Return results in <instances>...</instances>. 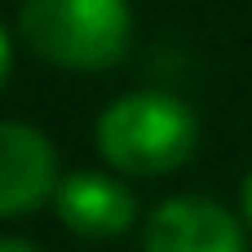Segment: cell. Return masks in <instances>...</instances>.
<instances>
[{"label":"cell","instance_id":"3","mask_svg":"<svg viewBox=\"0 0 252 252\" xmlns=\"http://www.w3.org/2000/svg\"><path fill=\"white\" fill-rule=\"evenodd\" d=\"M146 252H244V226L235 213L204 195L164 199L142 230Z\"/></svg>","mask_w":252,"mask_h":252},{"label":"cell","instance_id":"1","mask_svg":"<svg viewBox=\"0 0 252 252\" xmlns=\"http://www.w3.org/2000/svg\"><path fill=\"white\" fill-rule=\"evenodd\" d=\"M93 142H97V155L115 173H124V177H164V173L182 168L195 155L199 120L182 97L137 89V93L115 97L97 115Z\"/></svg>","mask_w":252,"mask_h":252},{"label":"cell","instance_id":"2","mask_svg":"<svg viewBox=\"0 0 252 252\" xmlns=\"http://www.w3.org/2000/svg\"><path fill=\"white\" fill-rule=\"evenodd\" d=\"M18 35L27 49L62 71H106L128 53V0H22Z\"/></svg>","mask_w":252,"mask_h":252},{"label":"cell","instance_id":"6","mask_svg":"<svg viewBox=\"0 0 252 252\" xmlns=\"http://www.w3.org/2000/svg\"><path fill=\"white\" fill-rule=\"evenodd\" d=\"M9 66H13V44H9V35H4V27H0V89H4V80H9Z\"/></svg>","mask_w":252,"mask_h":252},{"label":"cell","instance_id":"4","mask_svg":"<svg viewBox=\"0 0 252 252\" xmlns=\"http://www.w3.org/2000/svg\"><path fill=\"white\" fill-rule=\"evenodd\" d=\"M58 182L53 142L31 124L0 120V221L40 208L44 199L53 204Z\"/></svg>","mask_w":252,"mask_h":252},{"label":"cell","instance_id":"7","mask_svg":"<svg viewBox=\"0 0 252 252\" xmlns=\"http://www.w3.org/2000/svg\"><path fill=\"white\" fill-rule=\"evenodd\" d=\"M0 252H35V248L22 244V239H0Z\"/></svg>","mask_w":252,"mask_h":252},{"label":"cell","instance_id":"8","mask_svg":"<svg viewBox=\"0 0 252 252\" xmlns=\"http://www.w3.org/2000/svg\"><path fill=\"white\" fill-rule=\"evenodd\" d=\"M244 217H248V226H252V173H248V182H244Z\"/></svg>","mask_w":252,"mask_h":252},{"label":"cell","instance_id":"5","mask_svg":"<svg viewBox=\"0 0 252 252\" xmlns=\"http://www.w3.org/2000/svg\"><path fill=\"white\" fill-rule=\"evenodd\" d=\"M53 213L66 230L84 235V239H115L137 221V199L120 177H102V173H66L53 190Z\"/></svg>","mask_w":252,"mask_h":252}]
</instances>
